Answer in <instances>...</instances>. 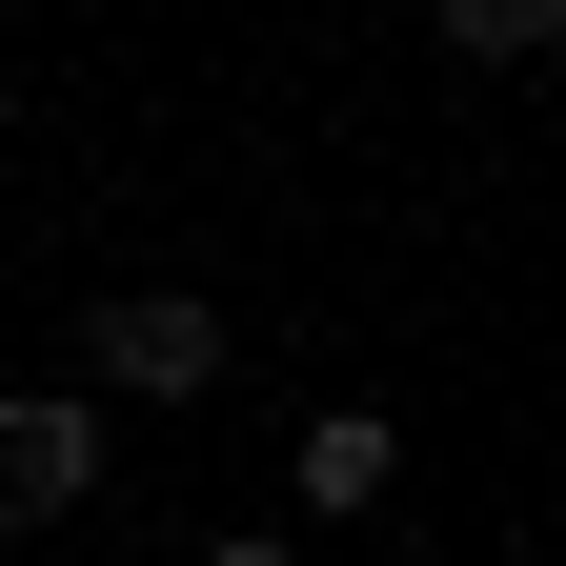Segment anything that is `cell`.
I'll list each match as a JSON object with an SVG mask.
<instances>
[{
	"label": "cell",
	"instance_id": "6da1fadb",
	"mask_svg": "<svg viewBox=\"0 0 566 566\" xmlns=\"http://www.w3.org/2000/svg\"><path fill=\"white\" fill-rule=\"evenodd\" d=\"M82 365H102L122 405H202V385H223V304H182V283H122V304L82 324Z\"/></svg>",
	"mask_w": 566,
	"mask_h": 566
},
{
	"label": "cell",
	"instance_id": "7a4b0ae2",
	"mask_svg": "<svg viewBox=\"0 0 566 566\" xmlns=\"http://www.w3.org/2000/svg\"><path fill=\"white\" fill-rule=\"evenodd\" d=\"M82 485H102V424L61 405V385H21V405H0V546H21V526H61Z\"/></svg>",
	"mask_w": 566,
	"mask_h": 566
},
{
	"label": "cell",
	"instance_id": "3957f363",
	"mask_svg": "<svg viewBox=\"0 0 566 566\" xmlns=\"http://www.w3.org/2000/svg\"><path fill=\"white\" fill-rule=\"evenodd\" d=\"M385 465H405L385 405H324V424H304V506H385Z\"/></svg>",
	"mask_w": 566,
	"mask_h": 566
},
{
	"label": "cell",
	"instance_id": "277c9868",
	"mask_svg": "<svg viewBox=\"0 0 566 566\" xmlns=\"http://www.w3.org/2000/svg\"><path fill=\"white\" fill-rule=\"evenodd\" d=\"M446 41H465V61H546V41H566V0H446Z\"/></svg>",
	"mask_w": 566,
	"mask_h": 566
},
{
	"label": "cell",
	"instance_id": "5b68a950",
	"mask_svg": "<svg viewBox=\"0 0 566 566\" xmlns=\"http://www.w3.org/2000/svg\"><path fill=\"white\" fill-rule=\"evenodd\" d=\"M202 566H283V546H202Z\"/></svg>",
	"mask_w": 566,
	"mask_h": 566
}]
</instances>
